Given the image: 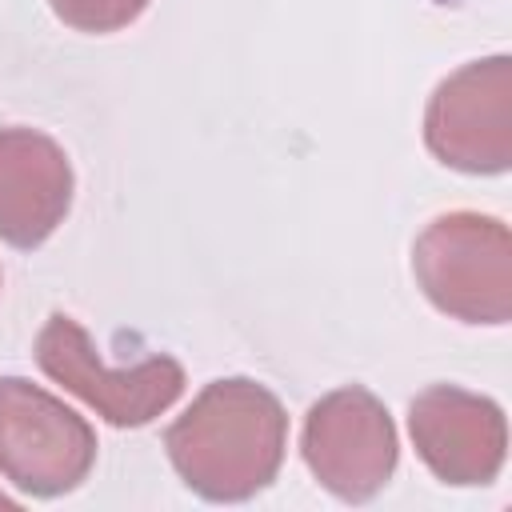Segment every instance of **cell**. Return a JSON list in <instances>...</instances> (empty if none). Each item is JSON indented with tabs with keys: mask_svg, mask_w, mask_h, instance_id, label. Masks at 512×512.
<instances>
[{
	"mask_svg": "<svg viewBox=\"0 0 512 512\" xmlns=\"http://www.w3.org/2000/svg\"><path fill=\"white\" fill-rule=\"evenodd\" d=\"M304 460L344 500H368L388 484L396 464V432L380 400L364 388H340L312 404L304 420Z\"/></svg>",
	"mask_w": 512,
	"mask_h": 512,
	"instance_id": "5b68a950",
	"label": "cell"
},
{
	"mask_svg": "<svg viewBox=\"0 0 512 512\" xmlns=\"http://www.w3.org/2000/svg\"><path fill=\"white\" fill-rule=\"evenodd\" d=\"M72 204V168L56 140L32 128H0V240L36 248Z\"/></svg>",
	"mask_w": 512,
	"mask_h": 512,
	"instance_id": "ba28073f",
	"label": "cell"
},
{
	"mask_svg": "<svg viewBox=\"0 0 512 512\" xmlns=\"http://www.w3.org/2000/svg\"><path fill=\"white\" fill-rule=\"evenodd\" d=\"M288 440V416L280 400L252 380H216L192 408L164 432V448L184 476L208 500H244L260 492Z\"/></svg>",
	"mask_w": 512,
	"mask_h": 512,
	"instance_id": "6da1fadb",
	"label": "cell"
},
{
	"mask_svg": "<svg viewBox=\"0 0 512 512\" xmlns=\"http://www.w3.org/2000/svg\"><path fill=\"white\" fill-rule=\"evenodd\" d=\"M508 96V60L468 64L452 80H444L428 104V148L464 172H500L508 168V140L484 132L480 124H508L504 116Z\"/></svg>",
	"mask_w": 512,
	"mask_h": 512,
	"instance_id": "52a82bcc",
	"label": "cell"
},
{
	"mask_svg": "<svg viewBox=\"0 0 512 512\" xmlns=\"http://www.w3.org/2000/svg\"><path fill=\"white\" fill-rule=\"evenodd\" d=\"M412 440L448 484H488L504 460V416L492 400L436 384L412 400Z\"/></svg>",
	"mask_w": 512,
	"mask_h": 512,
	"instance_id": "8992f818",
	"label": "cell"
},
{
	"mask_svg": "<svg viewBox=\"0 0 512 512\" xmlns=\"http://www.w3.org/2000/svg\"><path fill=\"white\" fill-rule=\"evenodd\" d=\"M92 460L96 432L84 416L20 376L0 380V472L16 488L32 496L72 492Z\"/></svg>",
	"mask_w": 512,
	"mask_h": 512,
	"instance_id": "7a4b0ae2",
	"label": "cell"
},
{
	"mask_svg": "<svg viewBox=\"0 0 512 512\" xmlns=\"http://www.w3.org/2000/svg\"><path fill=\"white\" fill-rule=\"evenodd\" d=\"M48 4L76 32H116L148 8V0H48Z\"/></svg>",
	"mask_w": 512,
	"mask_h": 512,
	"instance_id": "9c48e42d",
	"label": "cell"
},
{
	"mask_svg": "<svg viewBox=\"0 0 512 512\" xmlns=\"http://www.w3.org/2000/svg\"><path fill=\"white\" fill-rule=\"evenodd\" d=\"M428 300L460 320L500 324L508 316V228L488 216H440L412 252Z\"/></svg>",
	"mask_w": 512,
	"mask_h": 512,
	"instance_id": "277c9868",
	"label": "cell"
},
{
	"mask_svg": "<svg viewBox=\"0 0 512 512\" xmlns=\"http://www.w3.org/2000/svg\"><path fill=\"white\" fill-rule=\"evenodd\" d=\"M0 508H16V504H12V500H8L4 492H0Z\"/></svg>",
	"mask_w": 512,
	"mask_h": 512,
	"instance_id": "30bf717a",
	"label": "cell"
},
{
	"mask_svg": "<svg viewBox=\"0 0 512 512\" xmlns=\"http://www.w3.org/2000/svg\"><path fill=\"white\" fill-rule=\"evenodd\" d=\"M36 364L48 380L64 384L80 400H88L108 424L116 428H140L156 420L180 392H184V368L172 356H148L132 368H104L92 352L88 332L64 316L52 312L48 324L36 336Z\"/></svg>",
	"mask_w": 512,
	"mask_h": 512,
	"instance_id": "3957f363",
	"label": "cell"
}]
</instances>
